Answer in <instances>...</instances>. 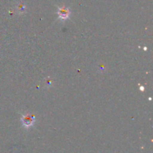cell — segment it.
<instances>
[{
  "label": "cell",
  "mask_w": 153,
  "mask_h": 153,
  "mask_svg": "<svg viewBox=\"0 0 153 153\" xmlns=\"http://www.w3.org/2000/svg\"><path fill=\"white\" fill-rule=\"evenodd\" d=\"M22 123V125L26 128H29L30 126L33 125L34 122V117L31 115H25L21 119Z\"/></svg>",
  "instance_id": "6da1fadb"
},
{
  "label": "cell",
  "mask_w": 153,
  "mask_h": 153,
  "mask_svg": "<svg viewBox=\"0 0 153 153\" xmlns=\"http://www.w3.org/2000/svg\"><path fill=\"white\" fill-rule=\"evenodd\" d=\"M70 10H69L68 8H67V7H61V8H59V10H58V16H59V18L60 19H63V20H65V19H67V18L69 17V16H70Z\"/></svg>",
  "instance_id": "7a4b0ae2"
}]
</instances>
